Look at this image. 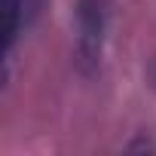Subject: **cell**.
Instances as JSON below:
<instances>
[{
	"instance_id": "cell-3",
	"label": "cell",
	"mask_w": 156,
	"mask_h": 156,
	"mask_svg": "<svg viewBox=\"0 0 156 156\" xmlns=\"http://www.w3.org/2000/svg\"><path fill=\"white\" fill-rule=\"evenodd\" d=\"M43 6H46V0H25V12H28V28L37 22V16L43 12Z\"/></svg>"
},
{
	"instance_id": "cell-2",
	"label": "cell",
	"mask_w": 156,
	"mask_h": 156,
	"mask_svg": "<svg viewBox=\"0 0 156 156\" xmlns=\"http://www.w3.org/2000/svg\"><path fill=\"white\" fill-rule=\"evenodd\" d=\"M28 28V12H25V0H0V34H3V80L9 76V61L12 49Z\"/></svg>"
},
{
	"instance_id": "cell-4",
	"label": "cell",
	"mask_w": 156,
	"mask_h": 156,
	"mask_svg": "<svg viewBox=\"0 0 156 156\" xmlns=\"http://www.w3.org/2000/svg\"><path fill=\"white\" fill-rule=\"evenodd\" d=\"M150 83L156 86V55H153V61H150Z\"/></svg>"
},
{
	"instance_id": "cell-1",
	"label": "cell",
	"mask_w": 156,
	"mask_h": 156,
	"mask_svg": "<svg viewBox=\"0 0 156 156\" xmlns=\"http://www.w3.org/2000/svg\"><path fill=\"white\" fill-rule=\"evenodd\" d=\"M110 28L107 0H76V28H73V64L83 76H95L104 61Z\"/></svg>"
}]
</instances>
